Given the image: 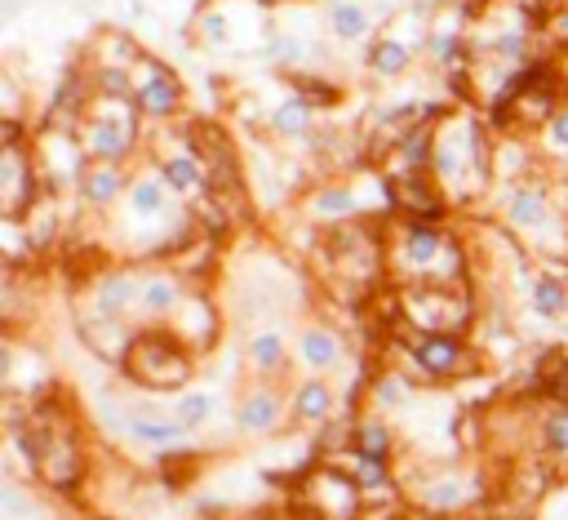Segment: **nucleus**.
<instances>
[{
	"instance_id": "f257e3e1",
	"label": "nucleus",
	"mask_w": 568,
	"mask_h": 520,
	"mask_svg": "<svg viewBox=\"0 0 568 520\" xmlns=\"http://www.w3.org/2000/svg\"><path fill=\"white\" fill-rule=\"evenodd\" d=\"M143 112L134 93H93L89 112L80 117L76 134L89 152V161H116L125 165L134 152H138V139H143Z\"/></svg>"
},
{
	"instance_id": "f03ea898",
	"label": "nucleus",
	"mask_w": 568,
	"mask_h": 520,
	"mask_svg": "<svg viewBox=\"0 0 568 520\" xmlns=\"http://www.w3.org/2000/svg\"><path fill=\"white\" fill-rule=\"evenodd\" d=\"M467 174L485 182L489 174V130L476 117L458 112H439L435 121V178L444 187H463Z\"/></svg>"
},
{
	"instance_id": "7ed1b4c3",
	"label": "nucleus",
	"mask_w": 568,
	"mask_h": 520,
	"mask_svg": "<svg viewBox=\"0 0 568 520\" xmlns=\"http://www.w3.org/2000/svg\"><path fill=\"white\" fill-rule=\"evenodd\" d=\"M32 152H36L41 178H45L49 187H67V182L80 187V178H85V169H89V152H85V143H80L76 130L41 125V134L32 139Z\"/></svg>"
},
{
	"instance_id": "20e7f679",
	"label": "nucleus",
	"mask_w": 568,
	"mask_h": 520,
	"mask_svg": "<svg viewBox=\"0 0 568 520\" xmlns=\"http://www.w3.org/2000/svg\"><path fill=\"white\" fill-rule=\"evenodd\" d=\"M125 365H130V374H134L138 383H147V387H182V383L191 378V361H187L182 347H178L174 339H165V334H143V339H134Z\"/></svg>"
},
{
	"instance_id": "39448f33",
	"label": "nucleus",
	"mask_w": 568,
	"mask_h": 520,
	"mask_svg": "<svg viewBox=\"0 0 568 520\" xmlns=\"http://www.w3.org/2000/svg\"><path fill=\"white\" fill-rule=\"evenodd\" d=\"M41 196V165H36V152L32 143H10L5 156H0V210L5 219H23Z\"/></svg>"
},
{
	"instance_id": "423d86ee",
	"label": "nucleus",
	"mask_w": 568,
	"mask_h": 520,
	"mask_svg": "<svg viewBox=\"0 0 568 520\" xmlns=\"http://www.w3.org/2000/svg\"><path fill=\"white\" fill-rule=\"evenodd\" d=\"M134 102L147 121H174L182 112V80L152 54L134 63Z\"/></svg>"
},
{
	"instance_id": "0eeeda50",
	"label": "nucleus",
	"mask_w": 568,
	"mask_h": 520,
	"mask_svg": "<svg viewBox=\"0 0 568 520\" xmlns=\"http://www.w3.org/2000/svg\"><path fill=\"white\" fill-rule=\"evenodd\" d=\"M391 182V204L400 214L417 219V223H435L444 219V196H439V178L431 174H396Z\"/></svg>"
},
{
	"instance_id": "6e6552de",
	"label": "nucleus",
	"mask_w": 568,
	"mask_h": 520,
	"mask_svg": "<svg viewBox=\"0 0 568 520\" xmlns=\"http://www.w3.org/2000/svg\"><path fill=\"white\" fill-rule=\"evenodd\" d=\"M506 223H511L515 232H528V236L555 228L559 214H555V204H550V187H546V182H520V187L506 196Z\"/></svg>"
},
{
	"instance_id": "1a4fd4ad",
	"label": "nucleus",
	"mask_w": 568,
	"mask_h": 520,
	"mask_svg": "<svg viewBox=\"0 0 568 520\" xmlns=\"http://www.w3.org/2000/svg\"><path fill=\"white\" fill-rule=\"evenodd\" d=\"M400 258H404L413 272H435L439 258H458V254H453V241H448L435 223L409 219L404 232H400Z\"/></svg>"
},
{
	"instance_id": "9d476101",
	"label": "nucleus",
	"mask_w": 568,
	"mask_h": 520,
	"mask_svg": "<svg viewBox=\"0 0 568 520\" xmlns=\"http://www.w3.org/2000/svg\"><path fill=\"white\" fill-rule=\"evenodd\" d=\"M413 356H417V365H422L431 378H453V374L463 369V361H467L463 343L453 339V334H422V339L413 343Z\"/></svg>"
},
{
	"instance_id": "9b49d317",
	"label": "nucleus",
	"mask_w": 568,
	"mask_h": 520,
	"mask_svg": "<svg viewBox=\"0 0 568 520\" xmlns=\"http://www.w3.org/2000/svg\"><path fill=\"white\" fill-rule=\"evenodd\" d=\"M125 187H130V178H125V169L116 161H89V169L80 178V200L93 204V210H107Z\"/></svg>"
},
{
	"instance_id": "f8f14e48",
	"label": "nucleus",
	"mask_w": 568,
	"mask_h": 520,
	"mask_svg": "<svg viewBox=\"0 0 568 520\" xmlns=\"http://www.w3.org/2000/svg\"><path fill=\"white\" fill-rule=\"evenodd\" d=\"M160 178L169 182V191H174V196H200V191H209V187H213L209 169H204V165H200V156H191V152L165 156V161H160Z\"/></svg>"
},
{
	"instance_id": "ddd939ff",
	"label": "nucleus",
	"mask_w": 568,
	"mask_h": 520,
	"mask_svg": "<svg viewBox=\"0 0 568 520\" xmlns=\"http://www.w3.org/2000/svg\"><path fill=\"white\" fill-rule=\"evenodd\" d=\"M409 67H413V45L400 41V36L387 27V36H378V41L369 45V71L382 76V80H396V76H404Z\"/></svg>"
},
{
	"instance_id": "4468645a",
	"label": "nucleus",
	"mask_w": 568,
	"mask_h": 520,
	"mask_svg": "<svg viewBox=\"0 0 568 520\" xmlns=\"http://www.w3.org/2000/svg\"><path fill=\"white\" fill-rule=\"evenodd\" d=\"M311 125H315V102L307 93H289L285 102L271 108V134L280 139H302L311 134Z\"/></svg>"
},
{
	"instance_id": "2eb2a0df",
	"label": "nucleus",
	"mask_w": 568,
	"mask_h": 520,
	"mask_svg": "<svg viewBox=\"0 0 568 520\" xmlns=\"http://www.w3.org/2000/svg\"><path fill=\"white\" fill-rule=\"evenodd\" d=\"M328 32L343 41V45H360L369 36V10L360 0H328Z\"/></svg>"
},
{
	"instance_id": "dca6fc26",
	"label": "nucleus",
	"mask_w": 568,
	"mask_h": 520,
	"mask_svg": "<svg viewBox=\"0 0 568 520\" xmlns=\"http://www.w3.org/2000/svg\"><path fill=\"white\" fill-rule=\"evenodd\" d=\"M130 210H134V219H160L169 210V182L160 174L134 178L130 182Z\"/></svg>"
},
{
	"instance_id": "f3484780",
	"label": "nucleus",
	"mask_w": 568,
	"mask_h": 520,
	"mask_svg": "<svg viewBox=\"0 0 568 520\" xmlns=\"http://www.w3.org/2000/svg\"><path fill=\"white\" fill-rule=\"evenodd\" d=\"M138 294H143V289L134 285V276L111 272V276L98 280V311H102V317H121V311H125Z\"/></svg>"
},
{
	"instance_id": "a211bd4d",
	"label": "nucleus",
	"mask_w": 568,
	"mask_h": 520,
	"mask_svg": "<svg viewBox=\"0 0 568 520\" xmlns=\"http://www.w3.org/2000/svg\"><path fill=\"white\" fill-rule=\"evenodd\" d=\"M356 210H360V200H356V187H320L315 196H311V214L315 219H356Z\"/></svg>"
},
{
	"instance_id": "6ab92c4d",
	"label": "nucleus",
	"mask_w": 568,
	"mask_h": 520,
	"mask_svg": "<svg viewBox=\"0 0 568 520\" xmlns=\"http://www.w3.org/2000/svg\"><path fill=\"white\" fill-rule=\"evenodd\" d=\"M280 413H285V405L271 391H258V396H249L241 405V428L245 432H271L280 423Z\"/></svg>"
},
{
	"instance_id": "aec40b11",
	"label": "nucleus",
	"mask_w": 568,
	"mask_h": 520,
	"mask_svg": "<svg viewBox=\"0 0 568 520\" xmlns=\"http://www.w3.org/2000/svg\"><path fill=\"white\" fill-rule=\"evenodd\" d=\"M143 311H152V317H165V311H174L178 302H182V285L178 280H169V276H152V280H143Z\"/></svg>"
},
{
	"instance_id": "412c9836",
	"label": "nucleus",
	"mask_w": 568,
	"mask_h": 520,
	"mask_svg": "<svg viewBox=\"0 0 568 520\" xmlns=\"http://www.w3.org/2000/svg\"><path fill=\"white\" fill-rule=\"evenodd\" d=\"M426 49H431V58L439 67H453V71L467 63V36L463 32H431L426 36Z\"/></svg>"
},
{
	"instance_id": "4be33fe9",
	"label": "nucleus",
	"mask_w": 568,
	"mask_h": 520,
	"mask_svg": "<svg viewBox=\"0 0 568 520\" xmlns=\"http://www.w3.org/2000/svg\"><path fill=\"white\" fill-rule=\"evenodd\" d=\"M568 307V289L555 280V276H537L533 280V311H537V317H559V311Z\"/></svg>"
},
{
	"instance_id": "5701e85b",
	"label": "nucleus",
	"mask_w": 568,
	"mask_h": 520,
	"mask_svg": "<svg viewBox=\"0 0 568 520\" xmlns=\"http://www.w3.org/2000/svg\"><path fill=\"white\" fill-rule=\"evenodd\" d=\"M328 405H333V396H328V387H324L320 378L302 383V391H298V419H307V423H320L324 413H328Z\"/></svg>"
},
{
	"instance_id": "b1692460",
	"label": "nucleus",
	"mask_w": 568,
	"mask_h": 520,
	"mask_svg": "<svg viewBox=\"0 0 568 520\" xmlns=\"http://www.w3.org/2000/svg\"><path fill=\"white\" fill-rule=\"evenodd\" d=\"M302 356H307V365L328 369V365L337 361V339H333L328 330H307V334H302Z\"/></svg>"
},
{
	"instance_id": "393cba45",
	"label": "nucleus",
	"mask_w": 568,
	"mask_h": 520,
	"mask_svg": "<svg viewBox=\"0 0 568 520\" xmlns=\"http://www.w3.org/2000/svg\"><path fill=\"white\" fill-rule=\"evenodd\" d=\"M542 147L550 152V156H559V161H568V98L559 102V112L542 125Z\"/></svg>"
},
{
	"instance_id": "a878e982",
	"label": "nucleus",
	"mask_w": 568,
	"mask_h": 520,
	"mask_svg": "<svg viewBox=\"0 0 568 520\" xmlns=\"http://www.w3.org/2000/svg\"><path fill=\"white\" fill-rule=\"evenodd\" d=\"M249 361L258 365V369H280L285 365V339L280 334H258L254 343H249Z\"/></svg>"
},
{
	"instance_id": "bb28decb",
	"label": "nucleus",
	"mask_w": 568,
	"mask_h": 520,
	"mask_svg": "<svg viewBox=\"0 0 568 520\" xmlns=\"http://www.w3.org/2000/svg\"><path fill=\"white\" fill-rule=\"evenodd\" d=\"M467 498H471V489L463 480H439V485H426V494H422L426 507H463Z\"/></svg>"
},
{
	"instance_id": "cd10ccee",
	"label": "nucleus",
	"mask_w": 568,
	"mask_h": 520,
	"mask_svg": "<svg viewBox=\"0 0 568 520\" xmlns=\"http://www.w3.org/2000/svg\"><path fill=\"white\" fill-rule=\"evenodd\" d=\"M542 436H546V450H550V454L568 458V405H559L555 413H546Z\"/></svg>"
},
{
	"instance_id": "c85d7f7f",
	"label": "nucleus",
	"mask_w": 568,
	"mask_h": 520,
	"mask_svg": "<svg viewBox=\"0 0 568 520\" xmlns=\"http://www.w3.org/2000/svg\"><path fill=\"white\" fill-rule=\"evenodd\" d=\"M130 432L138 436V441H152V445H169V441H178L187 428L182 423H156V419H134L130 423Z\"/></svg>"
},
{
	"instance_id": "c756f323",
	"label": "nucleus",
	"mask_w": 568,
	"mask_h": 520,
	"mask_svg": "<svg viewBox=\"0 0 568 520\" xmlns=\"http://www.w3.org/2000/svg\"><path fill=\"white\" fill-rule=\"evenodd\" d=\"M387 454H391V436H387V428H378V423L360 428V458H378V463H387Z\"/></svg>"
},
{
	"instance_id": "7c9ffc66",
	"label": "nucleus",
	"mask_w": 568,
	"mask_h": 520,
	"mask_svg": "<svg viewBox=\"0 0 568 520\" xmlns=\"http://www.w3.org/2000/svg\"><path fill=\"white\" fill-rule=\"evenodd\" d=\"M209 409H213L209 396H187V400H178V423L182 428H200L209 419Z\"/></svg>"
},
{
	"instance_id": "2f4dec72",
	"label": "nucleus",
	"mask_w": 568,
	"mask_h": 520,
	"mask_svg": "<svg viewBox=\"0 0 568 520\" xmlns=\"http://www.w3.org/2000/svg\"><path fill=\"white\" fill-rule=\"evenodd\" d=\"M226 36H232L226 19H222L218 10H204V14H200V41H209V45H226Z\"/></svg>"
},
{
	"instance_id": "473e14b6",
	"label": "nucleus",
	"mask_w": 568,
	"mask_h": 520,
	"mask_svg": "<svg viewBox=\"0 0 568 520\" xmlns=\"http://www.w3.org/2000/svg\"><path fill=\"white\" fill-rule=\"evenodd\" d=\"M550 41H559V45H568V0L564 5H555L550 10V19H546V27H542Z\"/></svg>"
},
{
	"instance_id": "72a5a7b5",
	"label": "nucleus",
	"mask_w": 568,
	"mask_h": 520,
	"mask_svg": "<svg viewBox=\"0 0 568 520\" xmlns=\"http://www.w3.org/2000/svg\"><path fill=\"white\" fill-rule=\"evenodd\" d=\"M546 391H550L559 405H568V361H559V365L550 369V378H546Z\"/></svg>"
},
{
	"instance_id": "f704fd0d",
	"label": "nucleus",
	"mask_w": 568,
	"mask_h": 520,
	"mask_svg": "<svg viewBox=\"0 0 568 520\" xmlns=\"http://www.w3.org/2000/svg\"><path fill=\"white\" fill-rule=\"evenodd\" d=\"M263 5H276V0H263Z\"/></svg>"
}]
</instances>
